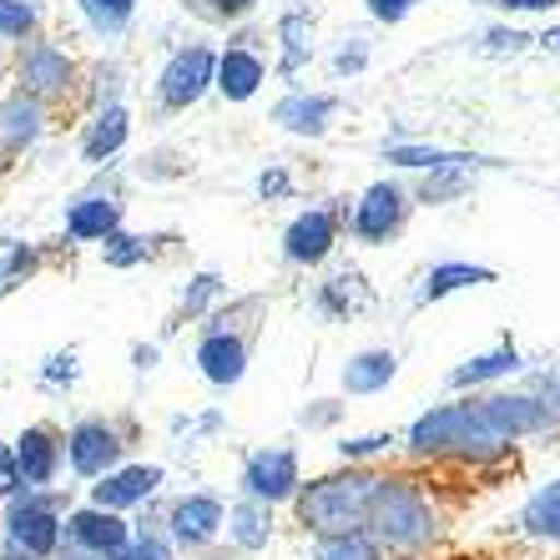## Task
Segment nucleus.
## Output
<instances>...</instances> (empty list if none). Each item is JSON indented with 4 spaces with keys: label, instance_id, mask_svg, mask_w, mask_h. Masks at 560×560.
I'll return each instance as SVG.
<instances>
[{
    "label": "nucleus",
    "instance_id": "1",
    "mask_svg": "<svg viewBox=\"0 0 560 560\" xmlns=\"http://www.w3.org/2000/svg\"><path fill=\"white\" fill-rule=\"evenodd\" d=\"M405 450L430 465H500L510 459L515 444L495 430V419L485 415L480 399H455V405H434L405 430Z\"/></svg>",
    "mask_w": 560,
    "mask_h": 560
},
{
    "label": "nucleus",
    "instance_id": "2",
    "mask_svg": "<svg viewBox=\"0 0 560 560\" xmlns=\"http://www.w3.org/2000/svg\"><path fill=\"white\" fill-rule=\"evenodd\" d=\"M369 530L389 556H430L434 540L444 535V510L434 490L415 475H384L378 480L374 510H369Z\"/></svg>",
    "mask_w": 560,
    "mask_h": 560
},
{
    "label": "nucleus",
    "instance_id": "3",
    "mask_svg": "<svg viewBox=\"0 0 560 560\" xmlns=\"http://www.w3.org/2000/svg\"><path fill=\"white\" fill-rule=\"evenodd\" d=\"M378 480H384V469H364V465H343V469H334V475H318V480H308L299 490L293 515H299V525L313 535L359 530V525H369Z\"/></svg>",
    "mask_w": 560,
    "mask_h": 560
},
{
    "label": "nucleus",
    "instance_id": "4",
    "mask_svg": "<svg viewBox=\"0 0 560 560\" xmlns=\"http://www.w3.org/2000/svg\"><path fill=\"white\" fill-rule=\"evenodd\" d=\"M0 535L5 546L26 550L36 560H51L66 540V521L56 515L51 495H36V490H21L15 500H5V515H0Z\"/></svg>",
    "mask_w": 560,
    "mask_h": 560
},
{
    "label": "nucleus",
    "instance_id": "5",
    "mask_svg": "<svg viewBox=\"0 0 560 560\" xmlns=\"http://www.w3.org/2000/svg\"><path fill=\"white\" fill-rule=\"evenodd\" d=\"M409 208H415V197H409L405 183H394V177L369 183L364 192H359V202H353V212H349L353 243H364V248H384V243L399 237V228L409 222Z\"/></svg>",
    "mask_w": 560,
    "mask_h": 560
},
{
    "label": "nucleus",
    "instance_id": "6",
    "mask_svg": "<svg viewBox=\"0 0 560 560\" xmlns=\"http://www.w3.org/2000/svg\"><path fill=\"white\" fill-rule=\"evenodd\" d=\"M218 56L212 46H183V51H172L167 66H162V77H156V106L162 112H187L197 106L202 96L218 86Z\"/></svg>",
    "mask_w": 560,
    "mask_h": 560
},
{
    "label": "nucleus",
    "instance_id": "7",
    "mask_svg": "<svg viewBox=\"0 0 560 560\" xmlns=\"http://www.w3.org/2000/svg\"><path fill=\"white\" fill-rule=\"evenodd\" d=\"M66 560H121L131 546V525L121 521V510L106 505H81L66 515Z\"/></svg>",
    "mask_w": 560,
    "mask_h": 560
},
{
    "label": "nucleus",
    "instance_id": "8",
    "mask_svg": "<svg viewBox=\"0 0 560 560\" xmlns=\"http://www.w3.org/2000/svg\"><path fill=\"white\" fill-rule=\"evenodd\" d=\"M303 490V469L293 444H262L243 459V495L262 500V505H288Z\"/></svg>",
    "mask_w": 560,
    "mask_h": 560
},
{
    "label": "nucleus",
    "instance_id": "9",
    "mask_svg": "<svg viewBox=\"0 0 560 560\" xmlns=\"http://www.w3.org/2000/svg\"><path fill=\"white\" fill-rule=\"evenodd\" d=\"M127 455V440L112 419H77L71 430H66V465L77 469L81 480H102L112 469L121 465Z\"/></svg>",
    "mask_w": 560,
    "mask_h": 560
},
{
    "label": "nucleus",
    "instance_id": "10",
    "mask_svg": "<svg viewBox=\"0 0 560 560\" xmlns=\"http://www.w3.org/2000/svg\"><path fill=\"white\" fill-rule=\"evenodd\" d=\"M15 77H21V86H26L31 96H40V102H56V96H66L71 86H77V61L56 46V40H21V51H15Z\"/></svg>",
    "mask_w": 560,
    "mask_h": 560
},
{
    "label": "nucleus",
    "instance_id": "11",
    "mask_svg": "<svg viewBox=\"0 0 560 560\" xmlns=\"http://www.w3.org/2000/svg\"><path fill=\"white\" fill-rule=\"evenodd\" d=\"M197 374L208 378L212 389H233L248 374V334H237L222 313L208 324V334L197 339Z\"/></svg>",
    "mask_w": 560,
    "mask_h": 560
},
{
    "label": "nucleus",
    "instance_id": "12",
    "mask_svg": "<svg viewBox=\"0 0 560 560\" xmlns=\"http://www.w3.org/2000/svg\"><path fill=\"white\" fill-rule=\"evenodd\" d=\"M228 525V505L208 490H192V495H177L167 505V535L177 540V550H202L212 546Z\"/></svg>",
    "mask_w": 560,
    "mask_h": 560
},
{
    "label": "nucleus",
    "instance_id": "13",
    "mask_svg": "<svg viewBox=\"0 0 560 560\" xmlns=\"http://www.w3.org/2000/svg\"><path fill=\"white\" fill-rule=\"evenodd\" d=\"M334 248H339V212L334 208H303L283 228V258L293 268H318Z\"/></svg>",
    "mask_w": 560,
    "mask_h": 560
},
{
    "label": "nucleus",
    "instance_id": "14",
    "mask_svg": "<svg viewBox=\"0 0 560 560\" xmlns=\"http://www.w3.org/2000/svg\"><path fill=\"white\" fill-rule=\"evenodd\" d=\"M46 131V102L31 96L26 86H15L11 96H0V152L5 156H21L40 142Z\"/></svg>",
    "mask_w": 560,
    "mask_h": 560
},
{
    "label": "nucleus",
    "instance_id": "15",
    "mask_svg": "<svg viewBox=\"0 0 560 560\" xmlns=\"http://www.w3.org/2000/svg\"><path fill=\"white\" fill-rule=\"evenodd\" d=\"M167 469L162 465H117L112 475L92 485V505H106V510H131V505H147V500L162 490Z\"/></svg>",
    "mask_w": 560,
    "mask_h": 560
},
{
    "label": "nucleus",
    "instance_id": "16",
    "mask_svg": "<svg viewBox=\"0 0 560 560\" xmlns=\"http://www.w3.org/2000/svg\"><path fill=\"white\" fill-rule=\"evenodd\" d=\"M127 202L117 192H86L66 208V237L71 243H106L112 233H121Z\"/></svg>",
    "mask_w": 560,
    "mask_h": 560
},
{
    "label": "nucleus",
    "instance_id": "17",
    "mask_svg": "<svg viewBox=\"0 0 560 560\" xmlns=\"http://www.w3.org/2000/svg\"><path fill=\"white\" fill-rule=\"evenodd\" d=\"M15 459H21V475H26V490H46L61 475L66 459V440L51 424H31V430L15 434Z\"/></svg>",
    "mask_w": 560,
    "mask_h": 560
},
{
    "label": "nucleus",
    "instance_id": "18",
    "mask_svg": "<svg viewBox=\"0 0 560 560\" xmlns=\"http://www.w3.org/2000/svg\"><path fill=\"white\" fill-rule=\"evenodd\" d=\"M131 142V112L121 102H102L81 131V162H92V167H106L121 147Z\"/></svg>",
    "mask_w": 560,
    "mask_h": 560
},
{
    "label": "nucleus",
    "instance_id": "19",
    "mask_svg": "<svg viewBox=\"0 0 560 560\" xmlns=\"http://www.w3.org/2000/svg\"><path fill=\"white\" fill-rule=\"evenodd\" d=\"M339 96H324V92H288L283 102H273V127L293 131V137H324L328 121L339 117Z\"/></svg>",
    "mask_w": 560,
    "mask_h": 560
},
{
    "label": "nucleus",
    "instance_id": "20",
    "mask_svg": "<svg viewBox=\"0 0 560 560\" xmlns=\"http://www.w3.org/2000/svg\"><path fill=\"white\" fill-rule=\"evenodd\" d=\"M525 369V359H521V349L515 343H495L490 353H475V359H465L459 369H450V389H459V394H475V389H490V384H500V378H515Z\"/></svg>",
    "mask_w": 560,
    "mask_h": 560
},
{
    "label": "nucleus",
    "instance_id": "21",
    "mask_svg": "<svg viewBox=\"0 0 560 560\" xmlns=\"http://www.w3.org/2000/svg\"><path fill=\"white\" fill-rule=\"evenodd\" d=\"M268 81V61H262L253 46H228L218 56V92L228 102H253Z\"/></svg>",
    "mask_w": 560,
    "mask_h": 560
},
{
    "label": "nucleus",
    "instance_id": "22",
    "mask_svg": "<svg viewBox=\"0 0 560 560\" xmlns=\"http://www.w3.org/2000/svg\"><path fill=\"white\" fill-rule=\"evenodd\" d=\"M485 283H495V268H485V262H434L430 273L419 278L415 288V303L419 308H430V303L450 299V293H465V288H485Z\"/></svg>",
    "mask_w": 560,
    "mask_h": 560
},
{
    "label": "nucleus",
    "instance_id": "23",
    "mask_svg": "<svg viewBox=\"0 0 560 560\" xmlns=\"http://www.w3.org/2000/svg\"><path fill=\"white\" fill-rule=\"evenodd\" d=\"M394 374H399V353L394 349H359V353H349L339 384H343V394H353V399H369V394L389 389Z\"/></svg>",
    "mask_w": 560,
    "mask_h": 560
},
{
    "label": "nucleus",
    "instance_id": "24",
    "mask_svg": "<svg viewBox=\"0 0 560 560\" xmlns=\"http://www.w3.org/2000/svg\"><path fill=\"white\" fill-rule=\"evenodd\" d=\"M515 530H521V540H535V546H560V480L535 485L530 500L515 515Z\"/></svg>",
    "mask_w": 560,
    "mask_h": 560
},
{
    "label": "nucleus",
    "instance_id": "25",
    "mask_svg": "<svg viewBox=\"0 0 560 560\" xmlns=\"http://www.w3.org/2000/svg\"><path fill=\"white\" fill-rule=\"evenodd\" d=\"M384 162L409 167V172H444V167L475 172V167H495V162H490V156H480V152H444V147H419V142H384Z\"/></svg>",
    "mask_w": 560,
    "mask_h": 560
},
{
    "label": "nucleus",
    "instance_id": "26",
    "mask_svg": "<svg viewBox=\"0 0 560 560\" xmlns=\"http://www.w3.org/2000/svg\"><path fill=\"white\" fill-rule=\"evenodd\" d=\"M278 77L293 81L303 71V66L313 61V15L308 11H283L278 15Z\"/></svg>",
    "mask_w": 560,
    "mask_h": 560
},
{
    "label": "nucleus",
    "instance_id": "27",
    "mask_svg": "<svg viewBox=\"0 0 560 560\" xmlns=\"http://www.w3.org/2000/svg\"><path fill=\"white\" fill-rule=\"evenodd\" d=\"M228 540L237 550H268V540H273V505L243 495L228 510Z\"/></svg>",
    "mask_w": 560,
    "mask_h": 560
},
{
    "label": "nucleus",
    "instance_id": "28",
    "mask_svg": "<svg viewBox=\"0 0 560 560\" xmlns=\"http://www.w3.org/2000/svg\"><path fill=\"white\" fill-rule=\"evenodd\" d=\"M318 313H324L328 324H343V318H353V313L369 303V288H364V273H353V268H343V273H334L328 283H318Z\"/></svg>",
    "mask_w": 560,
    "mask_h": 560
},
{
    "label": "nucleus",
    "instance_id": "29",
    "mask_svg": "<svg viewBox=\"0 0 560 560\" xmlns=\"http://www.w3.org/2000/svg\"><path fill=\"white\" fill-rule=\"evenodd\" d=\"M389 550L378 546V535L369 525L359 530H334V535H318L313 540V560H384Z\"/></svg>",
    "mask_w": 560,
    "mask_h": 560
},
{
    "label": "nucleus",
    "instance_id": "30",
    "mask_svg": "<svg viewBox=\"0 0 560 560\" xmlns=\"http://www.w3.org/2000/svg\"><path fill=\"white\" fill-rule=\"evenodd\" d=\"M77 11L96 36H121L137 21V0H77Z\"/></svg>",
    "mask_w": 560,
    "mask_h": 560
},
{
    "label": "nucleus",
    "instance_id": "31",
    "mask_svg": "<svg viewBox=\"0 0 560 560\" xmlns=\"http://www.w3.org/2000/svg\"><path fill=\"white\" fill-rule=\"evenodd\" d=\"M36 268H40V253L31 248V243H5V248H0V299H5L11 288L26 283Z\"/></svg>",
    "mask_w": 560,
    "mask_h": 560
},
{
    "label": "nucleus",
    "instance_id": "32",
    "mask_svg": "<svg viewBox=\"0 0 560 560\" xmlns=\"http://www.w3.org/2000/svg\"><path fill=\"white\" fill-rule=\"evenodd\" d=\"M121 560H177V540L167 535V525H137Z\"/></svg>",
    "mask_w": 560,
    "mask_h": 560
},
{
    "label": "nucleus",
    "instance_id": "33",
    "mask_svg": "<svg viewBox=\"0 0 560 560\" xmlns=\"http://www.w3.org/2000/svg\"><path fill=\"white\" fill-rule=\"evenodd\" d=\"M40 26L36 0H0V40H31Z\"/></svg>",
    "mask_w": 560,
    "mask_h": 560
},
{
    "label": "nucleus",
    "instance_id": "34",
    "mask_svg": "<svg viewBox=\"0 0 560 560\" xmlns=\"http://www.w3.org/2000/svg\"><path fill=\"white\" fill-rule=\"evenodd\" d=\"M102 258H106V268H137V262L152 258V237L112 233V237L102 243Z\"/></svg>",
    "mask_w": 560,
    "mask_h": 560
},
{
    "label": "nucleus",
    "instance_id": "35",
    "mask_svg": "<svg viewBox=\"0 0 560 560\" xmlns=\"http://www.w3.org/2000/svg\"><path fill=\"white\" fill-rule=\"evenodd\" d=\"M469 187V177L459 167H444V172H424V183H419V202H430V208H440V202H455L459 192Z\"/></svg>",
    "mask_w": 560,
    "mask_h": 560
},
{
    "label": "nucleus",
    "instance_id": "36",
    "mask_svg": "<svg viewBox=\"0 0 560 560\" xmlns=\"http://www.w3.org/2000/svg\"><path fill=\"white\" fill-rule=\"evenodd\" d=\"M394 444H399L394 434H353V440H339L334 450H339L343 465H364V459H374V455H389Z\"/></svg>",
    "mask_w": 560,
    "mask_h": 560
},
{
    "label": "nucleus",
    "instance_id": "37",
    "mask_svg": "<svg viewBox=\"0 0 560 560\" xmlns=\"http://www.w3.org/2000/svg\"><path fill=\"white\" fill-rule=\"evenodd\" d=\"M81 378V353L77 349H56L46 364H40V384L46 389H71Z\"/></svg>",
    "mask_w": 560,
    "mask_h": 560
},
{
    "label": "nucleus",
    "instance_id": "38",
    "mask_svg": "<svg viewBox=\"0 0 560 560\" xmlns=\"http://www.w3.org/2000/svg\"><path fill=\"white\" fill-rule=\"evenodd\" d=\"M222 293V278L218 273H197L192 288H183V299H177V318H197V313H208V303Z\"/></svg>",
    "mask_w": 560,
    "mask_h": 560
},
{
    "label": "nucleus",
    "instance_id": "39",
    "mask_svg": "<svg viewBox=\"0 0 560 560\" xmlns=\"http://www.w3.org/2000/svg\"><path fill=\"white\" fill-rule=\"evenodd\" d=\"M197 15H208V21H218V26H233V21H243V15L258 11V0H192Z\"/></svg>",
    "mask_w": 560,
    "mask_h": 560
},
{
    "label": "nucleus",
    "instance_id": "40",
    "mask_svg": "<svg viewBox=\"0 0 560 560\" xmlns=\"http://www.w3.org/2000/svg\"><path fill=\"white\" fill-rule=\"evenodd\" d=\"M369 66V40L364 36H343V46L334 51V77H359Z\"/></svg>",
    "mask_w": 560,
    "mask_h": 560
},
{
    "label": "nucleus",
    "instance_id": "41",
    "mask_svg": "<svg viewBox=\"0 0 560 560\" xmlns=\"http://www.w3.org/2000/svg\"><path fill=\"white\" fill-rule=\"evenodd\" d=\"M21 485H26V475H21L15 444H0V500H15L21 495Z\"/></svg>",
    "mask_w": 560,
    "mask_h": 560
},
{
    "label": "nucleus",
    "instance_id": "42",
    "mask_svg": "<svg viewBox=\"0 0 560 560\" xmlns=\"http://www.w3.org/2000/svg\"><path fill=\"white\" fill-rule=\"evenodd\" d=\"M364 11L374 15L378 26H399V21H409L419 11V0H364Z\"/></svg>",
    "mask_w": 560,
    "mask_h": 560
},
{
    "label": "nucleus",
    "instance_id": "43",
    "mask_svg": "<svg viewBox=\"0 0 560 560\" xmlns=\"http://www.w3.org/2000/svg\"><path fill=\"white\" fill-rule=\"evenodd\" d=\"M535 36H525V31H505V26H495V31H485V51H525Z\"/></svg>",
    "mask_w": 560,
    "mask_h": 560
},
{
    "label": "nucleus",
    "instance_id": "44",
    "mask_svg": "<svg viewBox=\"0 0 560 560\" xmlns=\"http://www.w3.org/2000/svg\"><path fill=\"white\" fill-rule=\"evenodd\" d=\"M293 192V177H288L283 167H268V172H258V197H268V202H278V197H288Z\"/></svg>",
    "mask_w": 560,
    "mask_h": 560
},
{
    "label": "nucleus",
    "instance_id": "45",
    "mask_svg": "<svg viewBox=\"0 0 560 560\" xmlns=\"http://www.w3.org/2000/svg\"><path fill=\"white\" fill-rule=\"evenodd\" d=\"M500 11H515V15H540V11H556L560 0H490Z\"/></svg>",
    "mask_w": 560,
    "mask_h": 560
},
{
    "label": "nucleus",
    "instance_id": "46",
    "mask_svg": "<svg viewBox=\"0 0 560 560\" xmlns=\"http://www.w3.org/2000/svg\"><path fill=\"white\" fill-rule=\"evenodd\" d=\"M334 419H339L334 399H318V409H303V424H334Z\"/></svg>",
    "mask_w": 560,
    "mask_h": 560
},
{
    "label": "nucleus",
    "instance_id": "47",
    "mask_svg": "<svg viewBox=\"0 0 560 560\" xmlns=\"http://www.w3.org/2000/svg\"><path fill=\"white\" fill-rule=\"evenodd\" d=\"M131 359H137V369H156V349H152V343H137V349H131Z\"/></svg>",
    "mask_w": 560,
    "mask_h": 560
},
{
    "label": "nucleus",
    "instance_id": "48",
    "mask_svg": "<svg viewBox=\"0 0 560 560\" xmlns=\"http://www.w3.org/2000/svg\"><path fill=\"white\" fill-rule=\"evenodd\" d=\"M535 46H540V51H550V56H560V26H550L546 36H535Z\"/></svg>",
    "mask_w": 560,
    "mask_h": 560
},
{
    "label": "nucleus",
    "instance_id": "49",
    "mask_svg": "<svg viewBox=\"0 0 560 560\" xmlns=\"http://www.w3.org/2000/svg\"><path fill=\"white\" fill-rule=\"evenodd\" d=\"M0 560H36V556H26V550H15V546H0Z\"/></svg>",
    "mask_w": 560,
    "mask_h": 560
},
{
    "label": "nucleus",
    "instance_id": "50",
    "mask_svg": "<svg viewBox=\"0 0 560 560\" xmlns=\"http://www.w3.org/2000/svg\"><path fill=\"white\" fill-rule=\"evenodd\" d=\"M415 560H430V556H415Z\"/></svg>",
    "mask_w": 560,
    "mask_h": 560
}]
</instances>
